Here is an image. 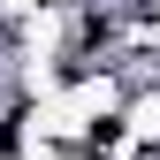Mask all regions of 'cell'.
Listing matches in <instances>:
<instances>
[{"mask_svg":"<svg viewBox=\"0 0 160 160\" xmlns=\"http://www.w3.org/2000/svg\"><path fill=\"white\" fill-rule=\"evenodd\" d=\"M152 15H160V0H152Z\"/></svg>","mask_w":160,"mask_h":160,"instance_id":"6da1fadb","label":"cell"}]
</instances>
